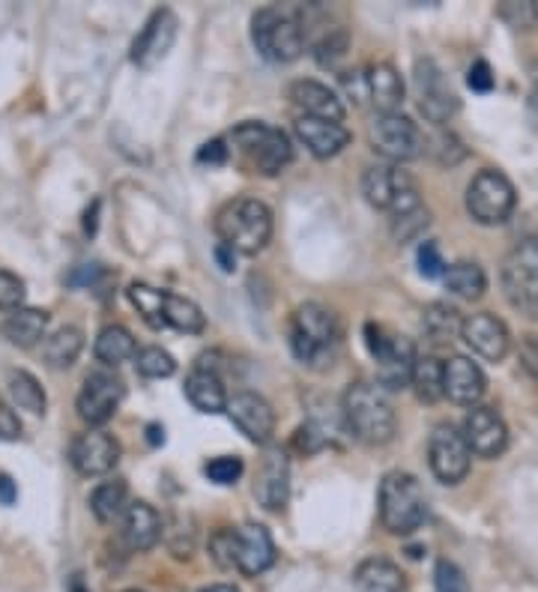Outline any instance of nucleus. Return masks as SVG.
Returning a JSON list of instances; mask_svg holds the SVG:
<instances>
[{
    "label": "nucleus",
    "instance_id": "nucleus-16",
    "mask_svg": "<svg viewBox=\"0 0 538 592\" xmlns=\"http://www.w3.org/2000/svg\"><path fill=\"white\" fill-rule=\"evenodd\" d=\"M177 33H179V22L177 15L171 10H156L147 19V24L141 28V33L135 36V43H132V64L138 69H153L158 66L165 57L171 54L174 43H177Z\"/></svg>",
    "mask_w": 538,
    "mask_h": 592
},
{
    "label": "nucleus",
    "instance_id": "nucleus-3",
    "mask_svg": "<svg viewBox=\"0 0 538 592\" xmlns=\"http://www.w3.org/2000/svg\"><path fill=\"white\" fill-rule=\"evenodd\" d=\"M231 153L243 162V168L261 177H275L290 165L294 147L290 138L282 129L261 123V120H245L231 132Z\"/></svg>",
    "mask_w": 538,
    "mask_h": 592
},
{
    "label": "nucleus",
    "instance_id": "nucleus-4",
    "mask_svg": "<svg viewBox=\"0 0 538 592\" xmlns=\"http://www.w3.org/2000/svg\"><path fill=\"white\" fill-rule=\"evenodd\" d=\"M216 233L237 254L264 252L273 240V210L257 198L228 201L216 216Z\"/></svg>",
    "mask_w": 538,
    "mask_h": 592
},
{
    "label": "nucleus",
    "instance_id": "nucleus-31",
    "mask_svg": "<svg viewBox=\"0 0 538 592\" xmlns=\"http://www.w3.org/2000/svg\"><path fill=\"white\" fill-rule=\"evenodd\" d=\"M94 353L96 360L102 362L106 369H117V365H123V362L135 360L138 357L135 336H132L127 327L111 324V327H106L99 336H96Z\"/></svg>",
    "mask_w": 538,
    "mask_h": 592
},
{
    "label": "nucleus",
    "instance_id": "nucleus-39",
    "mask_svg": "<svg viewBox=\"0 0 538 592\" xmlns=\"http://www.w3.org/2000/svg\"><path fill=\"white\" fill-rule=\"evenodd\" d=\"M135 369L141 377H150V381H165L177 371V360L171 357L168 350L162 348H141L135 357Z\"/></svg>",
    "mask_w": 538,
    "mask_h": 592
},
{
    "label": "nucleus",
    "instance_id": "nucleus-34",
    "mask_svg": "<svg viewBox=\"0 0 538 592\" xmlns=\"http://www.w3.org/2000/svg\"><path fill=\"white\" fill-rule=\"evenodd\" d=\"M443 285L449 294L461 296V299H482L487 290V275L485 270L473 261H458L446 270L443 275Z\"/></svg>",
    "mask_w": 538,
    "mask_h": 592
},
{
    "label": "nucleus",
    "instance_id": "nucleus-2",
    "mask_svg": "<svg viewBox=\"0 0 538 592\" xmlns=\"http://www.w3.org/2000/svg\"><path fill=\"white\" fill-rule=\"evenodd\" d=\"M341 348L338 318L320 303H303L290 315V350L306 369L327 371Z\"/></svg>",
    "mask_w": 538,
    "mask_h": 592
},
{
    "label": "nucleus",
    "instance_id": "nucleus-1",
    "mask_svg": "<svg viewBox=\"0 0 538 592\" xmlns=\"http://www.w3.org/2000/svg\"><path fill=\"white\" fill-rule=\"evenodd\" d=\"M341 413L348 431L365 446H386L395 440L398 431V416L389 402V392L381 383L359 381L350 383L341 402Z\"/></svg>",
    "mask_w": 538,
    "mask_h": 592
},
{
    "label": "nucleus",
    "instance_id": "nucleus-19",
    "mask_svg": "<svg viewBox=\"0 0 538 592\" xmlns=\"http://www.w3.org/2000/svg\"><path fill=\"white\" fill-rule=\"evenodd\" d=\"M228 416L245 434V440H252L257 446L273 440L275 413L264 395H257V392H237L231 402H228Z\"/></svg>",
    "mask_w": 538,
    "mask_h": 592
},
{
    "label": "nucleus",
    "instance_id": "nucleus-53",
    "mask_svg": "<svg viewBox=\"0 0 538 592\" xmlns=\"http://www.w3.org/2000/svg\"><path fill=\"white\" fill-rule=\"evenodd\" d=\"M201 592H240L233 583H212V586H207V590Z\"/></svg>",
    "mask_w": 538,
    "mask_h": 592
},
{
    "label": "nucleus",
    "instance_id": "nucleus-52",
    "mask_svg": "<svg viewBox=\"0 0 538 592\" xmlns=\"http://www.w3.org/2000/svg\"><path fill=\"white\" fill-rule=\"evenodd\" d=\"M147 440L153 446L165 443V428H162V425H147Z\"/></svg>",
    "mask_w": 538,
    "mask_h": 592
},
{
    "label": "nucleus",
    "instance_id": "nucleus-23",
    "mask_svg": "<svg viewBox=\"0 0 538 592\" xmlns=\"http://www.w3.org/2000/svg\"><path fill=\"white\" fill-rule=\"evenodd\" d=\"M446 398L461 407H475L487 390L485 371L479 369L470 357H452L443 365Z\"/></svg>",
    "mask_w": 538,
    "mask_h": 592
},
{
    "label": "nucleus",
    "instance_id": "nucleus-54",
    "mask_svg": "<svg viewBox=\"0 0 538 592\" xmlns=\"http://www.w3.org/2000/svg\"><path fill=\"white\" fill-rule=\"evenodd\" d=\"M529 108H538V73L532 75V94H529Z\"/></svg>",
    "mask_w": 538,
    "mask_h": 592
},
{
    "label": "nucleus",
    "instance_id": "nucleus-5",
    "mask_svg": "<svg viewBox=\"0 0 538 592\" xmlns=\"http://www.w3.org/2000/svg\"><path fill=\"white\" fill-rule=\"evenodd\" d=\"M252 43L270 64H294L306 52V28L287 7H264L252 15Z\"/></svg>",
    "mask_w": 538,
    "mask_h": 592
},
{
    "label": "nucleus",
    "instance_id": "nucleus-7",
    "mask_svg": "<svg viewBox=\"0 0 538 592\" xmlns=\"http://www.w3.org/2000/svg\"><path fill=\"white\" fill-rule=\"evenodd\" d=\"M365 344H369L371 360L377 365V383L383 390L395 392L410 386L413 369H416L419 357H416V348L407 336H398L389 327L369 320L365 324Z\"/></svg>",
    "mask_w": 538,
    "mask_h": 592
},
{
    "label": "nucleus",
    "instance_id": "nucleus-15",
    "mask_svg": "<svg viewBox=\"0 0 538 592\" xmlns=\"http://www.w3.org/2000/svg\"><path fill=\"white\" fill-rule=\"evenodd\" d=\"M123 446L114 434L102 431V428H90L87 434H78L69 446V461H73L75 473L94 479L111 473L120 464Z\"/></svg>",
    "mask_w": 538,
    "mask_h": 592
},
{
    "label": "nucleus",
    "instance_id": "nucleus-44",
    "mask_svg": "<svg viewBox=\"0 0 538 592\" xmlns=\"http://www.w3.org/2000/svg\"><path fill=\"white\" fill-rule=\"evenodd\" d=\"M24 282L15 273H7V270H0V311H19L24 308Z\"/></svg>",
    "mask_w": 538,
    "mask_h": 592
},
{
    "label": "nucleus",
    "instance_id": "nucleus-35",
    "mask_svg": "<svg viewBox=\"0 0 538 592\" xmlns=\"http://www.w3.org/2000/svg\"><path fill=\"white\" fill-rule=\"evenodd\" d=\"M7 390H10L12 404L19 410H28L33 416H45V410H48V395H45L43 383L36 381L31 371H10Z\"/></svg>",
    "mask_w": 538,
    "mask_h": 592
},
{
    "label": "nucleus",
    "instance_id": "nucleus-33",
    "mask_svg": "<svg viewBox=\"0 0 538 592\" xmlns=\"http://www.w3.org/2000/svg\"><path fill=\"white\" fill-rule=\"evenodd\" d=\"M129 508V487L123 479H111V482H102L90 491V512L96 515L99 524H114V520H123Z\"/></svg>",
    "mask_w": 538,
    "mask_h": 592
},
{
    "label": "nucleus",
    "instance_id": "nucleus-55",
    "mask_svg": "<svg viewBox=\"0 0 538 592\" xmlns=\"http://www.w3.org/2000/svg\"><path fill=\"white\" fill-rule=\"evenodd\" d=\"M69 592H90V590H87L81 578H73V583H69Z\"/></svg>",
    "mask_w": 538,
    "mask_h": 592
},
{
    "label": "nucleus",
    "instance_id": "nucleus-13",
    "mask_svg": "<svg viewBox=\"0 0 538 592\" xmlns=\"http://www.w3.org/2000/svg\"><path fill=\"white\" fill-rule=\"evenodd\" d=\"M416 99H419V111L425 114V120L433 127H443L461 111V99L431 57L416 61Z\"/></svg>",
    "mask_w": 538,
    "mask_h": 592
},
{
    "label": "nucleus",
    "instance_id": "nucleus-22",
    "mask_svg": "<svg viewBox=\"0 0 538 592\" xmlns=\"http://www.w3.org/2000/svg\"><path fill=\"white\" fill-rule=\"evenodd\" d=\"M287 99L299 111V117H320V120L344 123V114H348L336 90H329L327 85L311 81V78H299L287 87Z\"/></svg>",
    "mask_w": 538,
    "mask_h": 592
},
{
    "label": "nucleus",
    "instance_id": "nucleus-45",
    "mask_svg": "<svg viewBox=\"0 0 538 592\" xmlns=\"http://www.w3.org/2000/svg\"><path fill=\"white\" fill-rule=\"evenodd\" d=\"M416 261H419V273H422L425 278H443L446 270H449L443 261V254H440V245L431 243V240H425V243L419 245Z\"/></svg>",
    "mask_w": 538,
    "mask_h": 592
},
{
    "label": "nucleus",
    "instance_id": "nucleus-9",
    "mask_svg": "<svg viewBox=\"0 0 538 592\" xmlns=\"http://www.w3.org/2000/svg\"><path fill=\"white\" fill-rule=\"evenodd\" d=\"M503 294L517 315L538 320V237H527L503 261Z\"/></svg>",
    "mask_w": 538,
    "mask_h": 592
},
{
    "label": "nucleus",
    "instance_id": "nucleus-26",
    "mask_svg": "<svg viewBox=\"0 0 538 592\" xmlns=\"http://www.w3.org/2000/svg\"><path fill=\"white\" fill-rule=\"evenodd\" d=\"M186 398L198 413H228V392H224V381L219 371L195 365L189 377H186Z\"/></svg>",
    "mask_w": 538,
    "mask_h": 592
},
{
    "label": "nucleus",
    "instance_id": "nucleus-30",
    "mask_svg": "<svg viewBox=\"0 0 538 592\" xmlns=\"http://www.w3.org/2000/svg\"><path fill=\"white\" fill-rule=\"evenodd\" d=\"M422 329L425 339L443 348V344H452L454 339H461V329H464V318L461 311L449 303H431V306L422 311Z\"/></svg>",
    "mask_w": 538,
    "mask_h": 592
},
{
    "label": "nucleus",
    "instance_id": "nucleus-28",
    "mask_svg": "<svg viewBox=\"0 0 538 592\" xmlns=\"http://www.w3.org/2000/svg\"><path fill=\"white\" fill-rule=\"evenodd\" d=\"M353 583L359 592H404L407 581L404 571L386 557H369L353 571Z\"/></svg>",
    "mask_w": 538,
    "mask_h": 592
},
{
    "label": "nucleus",
    "instance_id": "nucleus-42",
    "mask_svg": "<svg viewBox=\"0 0 538 592\" xmlns=\"http://www.w3.org/2000/svg\"><path fill=\"white\" fill-rule=\"evenodd\" d=\"M243 458L237 456H222V458H212L210 464L204 467V473H207V479L210 482H216V485H237L240 482V476H243Z\"/></svg>",
    "mask_w": 538,
    "mask_h": 592
},
{
    "label": "nucleus",
    "instance_id": "nucleus-47",
    "mask_svg": "<svg viewBox=\"0 0 538 592\" xmlns=\"http://www.w3.org/2000/svg\"><path fill=\"white\" fill-rule=\"evenodd\" d=\"M466 85L475 94H491L494 90V69L487 66V61H475L470 66V73H466Z\"/></svg>",
    "mask_w": 538,
    "mask_h": 592
},
{
    "label": "nucleus",
    "instance_id": "nucleus-49",
    "mask_svg": "<svg viewBox=\"0 0 538 592\" xmlns=\"http://www.w3.org/2000/svg\"><path fill=\"white\" fill-rule=\"evenodd\" d=\"M228 160H231V147L224 144L222 138L207 141V144L198 150V162H201V165H224Z\"/></svg>",
    "mask_w": 538,
    "mask_h": 592
},
{
    "label": "nucleus",
    "instance_id": "nucleus-50",
    "mask_svg": "<svg viewBox=\"0 0 538 592\" xmlns=\"http://www.w3.org/2000/svg\"><path fill=\"white\" fill-rule=\"evenodd\" d=\"M19 500V485L7 473H0V506H12Z\"/></svg>",
    "mask_w": 538,
    "mask_h": 592
},
{
    "label": "nucleus",
    "instance_id": "nucleus-46",
    "mask_svg": "<svg viewBox=\"0 0 538 592\" xmlns=\"http://www.w3.org/2000/svg\"><path fill=\"white\" fill-rule=\"evenodd\" d=\"M428 210H416L410 212V216H402V219H392V224H395V237L398 240H410V237H416V233L422 231V228H428Z\"/></svg>",
    "mask_w": 538,
    "mask_h": 592
},
{
    "label": "nucleus",
    "instance_id": "nucleus-38",
    "mask_svg": "<svg viewBox=\"0 0 538 592\" xmlns=\"http://www.w3.org/2000/svg\"><path fill=\"white\" fill-rule=\"evenodd\" d=\"M165 299H168V290H158V287L144 285V282L129 285V303L138 308V315L153 329H165Z\"/></svg>",
    "mask_w": 538,
    "mask_h": 592
},
{
    "label": "nucleus",
    "instance_id": "nucleus-14",
    "mask_svg": "<svg viewBox=\"0 0 538 592\" xmlns=\"http://www.w3.org/2000/svg\"><path fill=\"white\" fill-rule=\"evenodd\" d=\"M127 395V386L123 381L111 374V371H90L78 390V398H75V410L85 419L90 428H102L106 423L114 419L117 407Z\"/></svg>",
    "mask_w": 538,
    "mask_h": 592
},
{
    "label": "nucleus",
    "instance_id": "nucleus-36",
    "mask_svg": "<svg viewBox=\"0 0 538 592\" xmlns=\"http://www.w3.org/2000/svg\"><path fill=\"white\" fill-rule=\"evenodd\" d=\"M165 327L177 329V332H189V336H198L207 327V318L198 303H191L189 296L171 294L165 299Z\"/></svg>",
    "mask_w": 538,
    "mask_h": 592
},
{
    "label": "nucleus",
    "instance_id": "nucleus-48",
    "mask_svg": "<svg viewBox=\"0 0 538 592\" xmlns=\"http://www.w3.org/2000/svg\"><path fill=\"white\" fill-rule=\"evenodd\" d=\"M22 437V419H19V413L12 410L10 404H0V440H19Z\"/></svg>",
    "mask_w": 538,
    "mask_h": 592
},
{
    "label": "nucleus",
    "instance_id": "nucleus-21",
    "mask_svg": "<svg viewBox=\"0 0 538 592\" xmlns=\"http://www.w3.org/2000/svg\"><path fill=\"white\" fill-rule=\"evenodd\" d=\"M290 494V464L282 449H266L254 479V497L266 512H282Z\"/></svg>",
    "mask_w": 538,
    "mask_h": 592
},
{
    "label": "nucleus",
    "instance_id": "nucleus-41",
    "mask_svg": "<svg viewBox=\"0 0 538 592\" xmlns=\"http://www.w3.org/2000/svg\"><path fill=\"white\" fill-rule=\"evenodd\" d=\"M350 36L344 28H332L329 33L320 36V43L315 45V57L320 66H336L344 54H348Z\"/></svg>",
    "mask_w": 538,
    "mask_h": 592
},
{
    "label": "nucleus",
    "instance_id": "nucleus-29",
    "mask_svg": "<svg viewBox=\"0 0 538 592\" xmlns=\"http://www.w3.org/2000/svg\"><path fill=\"white\" fill-rule=\"evenodd\" d=\"M45 329H48V311L43 308H19V311H10L0 324L3 339L15 348H33L36 341L45 339Z\"/></svg>",
    "mask_w": 538,
    "mask_h": 592
},
{
    "label": "nucleus",
    "instance_id": "nucleus-12",
    "mask_svg": "<svg viewBox=\"0 0 538 592\" xmlns=\"http://www.w3.org/2000/svg\"><path fill=\"white\" fill-rule=\"evenodd\" d=\"M470 446L464 440V431H458L452 423H440L431 431L428 440V464L431 473L443 485H461L470 473Z\"/></svg>",
    "mask_w": 538,
    "mask_h": 592
},
{
    "label": "nucleus",
    "instance_id": "nucleus-18",
    "mask_svg": "<svg viewBox=\"0 0 538 592\" xmlns=\"http://www.w3.org/2000/svg\"><path fill=\"white\" fill-rule=\"evenodd\" d=\"M461 431H464V440L473 456L491 461V458H499L506 452L508 428L494 407H482V404L470 407Z\"/></svg>",
    "mask_w": 538,
    "mask_h": 592
},
{
    "label": "nucleus",
    "instance_id": "nucleus-24",
    "mask_svg": "<svg viewBox=\"0 0 538 592\" xmlns=\"http://www.w3.org/2000/svg\"><path fill=\"white\" fill-rule=\"evenodd\" d=\"M296 138L306 144L315 160H332L350 144V132L344 123L320 120V117H296Z\"/></svg>",
    "mask_w": 538,
    "mask_h": 592
},
{
    "label": "nucleus",
    "instance_id": "nucleus-20",
    "mask_svg": "<svg viewBox=\"0 0 538 592\" xmlns=\"http://www.w3.org/2000/svg\"><path fill=\"white\" fill-rule=\"evenodd\" d=\"M461 339L475 357H482L487 362H503L506 360L508 348H512V336L503 320L491 315V311H479L464 318V329H461Z\"/></svg>",
    "mask_w": 538,
    "mask_h": 592
},
{
    "label": "nucleus",
    "instance_id": "nucleus-10",
    "mask_svg": "<svg viewBox=\"0 0 538 592\" xmlns=\"http://www.w3.org/2000/svg\"><path fill=\"white\" fill-rule=\"evenodd\" d=\"M515 186L503 171H479L473 183L466 186V212L475 222L487 224V228L508 222V216L515 212Z\"/></svg>",
    "mask_w": 538,
    "mask_h": 592
},
{
    "label": "nucleus",
    "instance_id": "nucleus-37",
    "mask_svg": "<svg viewBox=\"0 0 538 592\" xmlns=\"http://www.w3.org/2000/svg\"><path fill=\"white\" fill-rule=\"evenodd\" d=\"M443 365L446 362H440L437 357H419V360H416L410 386L416 390V395H419V402L433 404L440 402V398H446Z\"/></svg>",
    "mask_w": 538,
    "mask_h": 592
},
{
    "label": "nucleus",
    "instance_id": "nucleus-17",
    "mask_svg": "<svg viewBox=\"0 0 538 592\" xmlns=\"http://www.w3.org/2000/svg\"><path fill=\"white\" fill-rule=\"evenodd\" d=\"M228 539H231L233 569L243 571L245 578L264 574L275 562L273 536L261 524H243V527L228 529Z\"/></svg>",
    "mask_w": 538,
    "mask_h": 592
},
{
    "label": "nucleus",
    "instance_id": "nucleus-25",
    "mask_svg": "<svg viewBox=\"0 0 538 592\" xmlns=\"http://www.w3.org/2000/svg\"><path fill=\"white\" fill-rule=\"evenodd\" d=\"M165 533V524H162V515L156 508L138 500V503H129L127 515H123V539L132 550H150L156 548L158 539Z\"/></svg>",
    "mask_w": 538,
    "mask_h": 592
},
{
    "label": "nucleus",
    "instance_id": "nucleus-11",
    "mask_svg": "<svg viewBox=\"0 0 538 592\" xmlns=\"http://www.w3.org/2000/svg\"><path fill=\"white\" fill-rule=\"evenodd\" d=\"M369 138L374 153H381L383 160H389L392 165L419 160L428 150V138L422 135V129L416 127L410 117H404L402 111L374 117Z\"/></svg>",
    "mask_w": 538,
    "mask_h": 592
},
{
    "label": "nucleus",
    "instance_id": "nucleus-32",
    "mask_svg": "<svg viewBox=\"0 0 538 592\" xmlns=\"http://www.w3.org/2000/svg\"><path fill=\"white\" fill-rule=\"evenodd\" d=\"M81 350H85V332L78 327H61L45 339L43 357L48 362V369L66 371L78 362Z\"/></svg>",
    "mask_w": 538,
    "mask_h": 592
},
{
    "label": "nucleus",
    "instance_id": "nucleus-27",
    "mask_svg": "<svg viewBox=\"0 0 538 592\" xmlns=\"http://www.w3.org/2000/svg\"><path fill=\"white\" fill-rule=\"evenodd\" d=\"M365 81H369V99L381 114H395V111L402 108L407 87H404L402 73H398L395 66L374 64L369 73H365Z\"/></svg>",
    "mask_w": 538,
    "mask_h": 592
},
{
    "label": "nucleus",
    "instance_id": "nucleus-43",
    "mask_svg": "<svg viewBox=\"0 0 538 592\" xmlns=\"http://www.w3.org/2000/svg\"><path fill=\"white\" fill-rule=\"evenodd\" d=\"M433 586L437 592H470V581H466L464 569L452 560H440L433 569Z\"/></svg>",
    "mask_w": 538,
    "mask_h": 592
},
{
    "label": "nucleus",
    "instance_id": "nucleus-51",
    "mask_svg": "<svg viewBox=\"0 0 538 592\" xmlns=\"http://www.w3.org/2000/svg\"><path fill=\"white\" fill-rule=\"evenodd\" d=\"M216 261H219V266H222L224 273H233V270H237V252H233L231 245L224 243L216 245Z\"/></svg>",
    "mask_w": 538,
    "mask_h": 592
},
{
    "label": "nucleus",
    "instance_id": "nucleus-8",
    "mask_svg": "<svg viewBox=\"0 0 538 592\" xmlns=\"http://www.w3.org/2000/svg\"><path fill=\"white\" fill-rule=\"evenodd\" d=\"M362 191H365L371 207L386 210L392 219L422 210L419 186L410 177V171H404L402 165H392V162L389 165H371L362 174Z\"/></svg>",
    "mask_w": 538,
    "mask_h": 592
},
{
    "label": "nucleus",
    "instance_id": "nucleus-6",
    "mask_svg": "<svg viewBox=\"0 0 538 592\" xmlns=\"http://www.w3.org/2000/svg\"><path fill=\"white\" fill-rule=\"evenodd\" d=\"M428 518L422 482L413 473L395 470L381 482V520L392 536H410Z\"/></svg>",
    "mask_w": 538,
    "mask_h": 592
},
{
    "label": "nucleus",
    "instance_id": "nucleus-40",
    "mask_svg": "<svg viewBox=\"0 0 538 592\" xmlns=\"http://www.w3.org/2000/svg\"><path fill=\"white\" fill-rule=\"evenodd\" d=\"M496 15L515 28V31H536L538 28V3L536 0H503L496 7Z\"/></svg>",
    "mask_w": 538,
    "mask_h": 592
}]
</instances>
